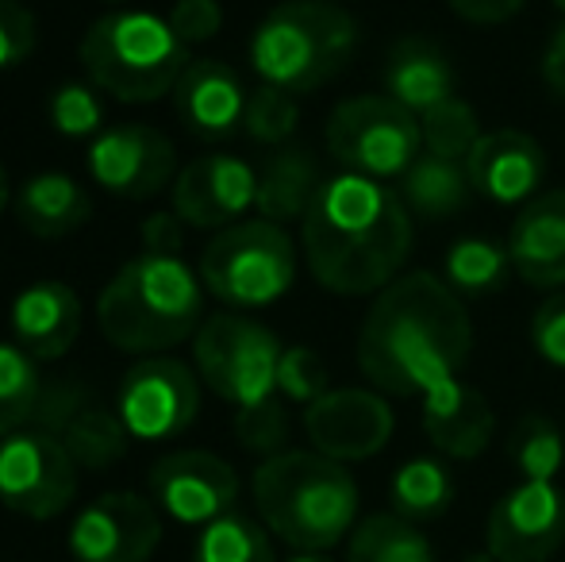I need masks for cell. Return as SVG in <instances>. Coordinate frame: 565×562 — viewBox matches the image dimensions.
<instances>
[{
    "instance_id": "8992f818",
    "label": "cell",
    "mask_w": 565,
    "mask_h": 562,
    "mask_svg": "<svg viewBox=\"0 0 565 562\" xmlns=\"http://www.w3.org/2000/svg\"><path fill=\"white\" fill-rule=\"evenodd\" d=\"M82 66L89 82L108 97L124 105H147L178 89L193 59L170 20L139 8H119L85 31Z\"/></svg>"
},
{
    "instance_id": "4dcf8cb0",
    "label": "cell",
    "mask_w": 565,
    "mask_h": 562,
    "mask_svg": "<svg viewBox=\"0 0 565 562\" xmlns=\"http://www.w3.org/2000/svg\"><path fill=\"white\" fill-rule=\"evenodd\" d=\"M193 562H277L269 528L246 512L231 509L227 517L201 528Z\"/></svg>"
},
{
    "instance_id": "cb8c5ba5",
    "label": "cell",
    "mask_w": 565,
    "mask_h": 562,
    "mask_svg": "<svg viewBox=\"0 0 565 562\" xmlns=\"http://www.w3.org/2000/svg\"><path fill=\"white\" fill-rule=\"evenodd\" d=\"M328 178H320V162L312 158V150L297 147H277L266 158V166L258 170V201L254 212L269 224H297L308 216L316 193Z\"/></svg>"
},
{
    "instance_id": "ab89813d",
    "label": "cell",
    "mask_w": 565,
    "mask_h": 562,
    "mask_svg": "<svg viewBox=\"0 0 565 562\" xmlns=\"http://www.w3.org/2000/svg\"><path fill=\"white\" fill-rule=\"evenodd\" d=\"M531 347L554 370H565V289L551 293L531 316Z\"/></svg>"
},
{
    "instance_id": "484cf974",
    "label": "cell",
    "mask_w": 565,
    "mask_h": 562,
    "mask_svg": "<svg viewBox=\"0 0 565 562\" xmlns=\"http://www.w3.org/2000/svg\"><path fill=\"white\" fill-rule=\"evenodd\" d=\"M404 209L419 220H450L466 209V201L473 197V181H469L466 162L439 155H419L412 162V170L396 181Z\"/></svg>"
},
{
    "instance_id": "f1b7e54d",
    "label": "cell",
    "mask_w": 565,
    "mask_h": 562,
    "mask_svg": "<svg viewBox=\"0 0 565 562\" xmlns=\"http://www.w3.org/2000/svg\"><path fill=\"white\" fill-rule=\"evenodd\" d=\"M508 274H512V258H508L504 243L492 240H458L443 258V282L450 285L458 297H484V293L504 289Z\"/></svg>"
},
{
    "instance_id": "8d00e7d4",
    "label": "cell",
    "mask_w": 565,
    "mask_h": 562,
    "mask_svg": "<svg viewBox=\"0 0 565 562\" xmlns=\"http://www.w3.org/2000/svg\"><path fill=\"white\" fill-rule=\"evenodd\" d=\"M331 390V378L323 359L312 347H285L281 367H277V393L292 405H312Z\"/></svg>"
},
{
    "instance_id": "d6a6232c",
    "label": "cell",
    "mask_w": 565,
    "mask_h": 562,
    "mask_svg": "<svg viewBox=\"0 0 565 562\" xmlns=\"http://www.w3.org/2000/svg\"><path fill=\"white\" fill-rule=\"evenodd\" d=\"M39 397H43V378L35 359L20 343L0 339V439L31 424Z\"/></svg>"
},
{
    "instance_id": "9a60e30c",
    "label": "cell",
    "mask_w": 565,
    "mask_h": 562,
    "mask_svg": "<svg viewBox=\"0 0 565 562\" xmlns=\"http://www.w3.org/2000/svg\"><path fill=\"white\" fill-rule=\"evenodd\" d=\"M173 170H178V150L147 124H116L89 142V178L124 201L158 197L173 181Z\"/></svg>"
},
{
    "instance_id": "2e32d148",
    "label": "cell",
    "mask_w": 565,
    "mask_h": 562,
    "mask_svg": "<svg viewBox=\"0 0 565 562\" xmlns=\"http://www.w3.org/2000/svg\"><path fill=\"white\" fill-rule=\"evenodd\" d=\"M393 405L377 390H328L305 409V435L312 450L335 463H365L393 439Z\"/></svg>"
},
{
    "instance_id": "44dd1931",
    "label": "cell",
    "mask_w": 565,
    "mask_h": 562,
    "mask_svg": "<svg viewBox=\"0 0 565 562\" xmlns=\"http://www.w3.org/2000/svg\"><path fill=\"white\" fill-rule=\"evenodd\" d=\"M419 421H424V435L431 439V447L458 463L481 458L497 432V416H492L484 393L477 385H466L461 378L427 393Z\"/></svg>"
},
{
    "instance_id": "8fae6325",
    "label": "cell",
    "mask_w": 565,
    "mask_h": 562,
    "mask_svg": "<svg viewBox=\"0 0 565 562\" xmlns=\"http://www.w3.org/2000/svg\"><path fill=\"white\" fill-rule=\"evenodd\" d=\"M116 413L131 439H173L201 413V378L181 359L147 354L127 367L116 393Z\"/></svg>"
},
{
    "instance_id": "bcb514c9",
    "label": "cell",
    "mask_w": 565,
    "mask_h": 562,
    "mask_svg": "<svg viewBox=\"0 0 565 562\" xmlns=\"http://www.w3.org/2000/svg\"><path fill=\"white\" fill-rule=\"evenodd\" d=\"M285 562H335L328 555V551H292V559H285Z\"/></svg>"
},
{
    "instance_id": "1f68e13d",
    "label": "cell",
    "mask_w": 565,
    "mask_h": 562,
    "mask_svg": "<svg viewBox=\"0 0 565 562\" xmlns=\"http://www.w3.org/2000/svg\"><path fill=\"white\" fill-rule=\"evenodd\" d=\"M508 458H512L520 481H554L565 466L562 427L543 413L523 416L508 435Z\"/></svg>"
},
{
    "instance_id": "b9f144b4",
    "label": "cell",
    "mask_w": 565,
    "mask_h": 562,
    "mask_svg": "<svg viewBox=\"0 0 565 562\" xmlns=\"http://www.w3.org/2000/svg\"><path fill=\"white\" fill-rule=\"evenodd\" d=\"M85 405H89V397H85V390H77L74 382L43 385V397H39V405H35L31 427H43V432H51V435H62L66 424L74 421Z\"/></svg>"
},
{
    "instance_id": "ba28073f",
    "label": "cell",
    "mask_w": 565,
    "mask_h": 562,
    "mask_svg": "<svg viewBox=\"0 0 565 562\" xmlns=\"http://www.w3.org/2000/svg\"><path fill=\"white\" fill-rule=\"evenodd\" d=\"M281 339L266 324L238 312H216L193 336L196 378L227 401L235 413L277 401V367H281Z\"/></svg>"
},
{
    "instance_id": "30bf717a",
    "label": "cell",
    "mask_w": 565,
    "mask_h": 562,
    "mask_svg": "<svg viewBox=\"0 0 565 562\" xmlns=\"http://www.w3.org/2000/svg\"><path fill=\"white\" fill-rule=\"evenodd\" d=\"M82 466L66 443L43 427H20L0 439V505L15 517L54 520L74 505Z\"/></svg>"
},
{
    "instance_id": "d590c367",
    "label": "cell",
    "mask_w": 565,
    "mask_h": 562,
    "mask_svg": "<svg viewBox=\"0 0 565 562\" xmlns=\"http://www.w3.org/2000/svg\"><path fill=\"white\" fill-rule=\"evenodd\" d=\"M51 128L66 139H97L105 131V100L97 97L93 82H62L46 100Z\"/></svg>"
},
{
    "instance_id": "d6986e66",
    "label": "cell",
    "mask_w": 565,
    "mask_h": 562,
    "mask_svg": "<svg viewBox=\"0 0 565 562\" xmlns=\"http://www.w3.org/2000/svg\"><path fill=\"white\" fill-rule=\"evenodd\" d=\"M512 274L531 289H565V189H546L527 201L508 232Z\"/></svg>"
},
{
    "instance_id": "4316f807",
    "label": "cell",
    "mask_w": 565,
    "mask_h": 562,
    "mask_svg": "<svg viewBox=\"0 0 565 562\" xmlns=\"http://www.w3.org/2000/svg\"><path fill=\"white\" fill-rule=\"evenodd\" d=\"M388 505L396 517L412 520V524H427V520L447 517L454 505V474L443 458L419 455L396 466L393 481H388Z\"/></svg>"
},
{
    "instance_id": "5bb4252c",
    "label": "cell",
    "mask_w": 565,
    "mask_h": 562,
    "mask_svg": "<svg viewBox=\"0 0 565 562\" xmlns=\"http://www.w3.org/2000/svg\"><path fill=\"white\" fill-rule=\"evenodd\" d=\"M150 501L189 528L227 517L238 501V474L212 450H170L150 466Z\"/></svg>"
},
{
    "instance_id": "60d3db41",
    "label": "cell",
    "mask_w": 565,
    "mask_h": 562,
    "mask_svg": "<svg viewBox=\"0 0 565 562\" xmlns=\"http://www.w3.org/2000/svg\"><path fill=\"white\" fill-rule=\"evenodd\" d=\"M166 20L178 31L181 43L193 51L196 43H209V39L220 35V28H224V8H220V0H178Z\"/></svg>"
},
{
    "instance_id": "5b68a950",
    "label": "cell",
    "mask_w": 565,
    "mask_h": 562,
    "mask_svg": "<svg viewBox=\"0 0 565 562\" xmlns=\"http://www.w3.org/2000/svg\"><path fill=\"white\" fill-rule=\"evenodd\" d=\"M358 46V23L331 0H285L250 35V66L262 85L292 97L316 93L342 74Z\"/></svg>"
},
{
    "instance_id": "f6af8a7d",
    "label": "cell",
    "mask_w": 565,
    "mask_h": 562,
    "mask_svg": "<svg viewBox=\"0 0 565 562\" xmlns=\"http://www.w3.org/2000/svg\"><path fill=\"white\" fill-rule=\"evenodd\" d=\"M543 82L558 100H565V23L551 35L543 51Z\"/></svg>"
},
{
    "instance_id": "c3c4849f",
    "label": "cell",
    "mask_w": 565,
    "mask_h": 562,
    "mask_svg": "<svg viewBox=\"0 0 565 562\" xmlns=\"http://www.w3.org/2000/svg\"><path fill=\"white\" fill-rule=\"evenodd\" d=\"M466 562H497L489 555V551H477V555H466Z\"/></svg>"
},
{
    "instance_id": "52a82bcc",
    "label": "cell",
    "mask_w": 565,
    "mask_h": 562,
    "mask_svg": "<svg viewBox=\"0 0 565 562\" xmlns=\"http://www.w3.org/2000/svg\"><path fill=\"white\" fill-rule=\"evenodd\" d=\"M196 274L231 312L269 308L297 282V243L281 224L262 216L238 220L204 243Z\"/></svg>"
},
{
    "instance_id": "f546056e",
    "label": "cell",
    "mask_w": 565,
    "mask_h": 562,
    "mask_svg": "<svg viewBox=\"0 0 565 562\" xmlns=\"http://www.w3.org/2000/svg\"><path fill=\"white\" fill-rule=\"evenodd\" d=\"M58 439L66 443L70 458H74L82 470L100 474L127 455V439H131V435H127L119 413H108V409L89 401V405L66 424V432H62Z\"/></svg>"
},
{
    "instance_id": "ffe728a7",
    "label": "cell",
    "mask_w": 565,
    "mask_h": 562,
    "mask_svg": "<svg viewBox=\"0 0 565 562\" xmlns=\"http://www.w3.org/2000/svg\"><path fill=\"white\" fill-rule=\"evenodd\" d=\"M243 77L216 59H196L173 89V113L196 139H227L246 120Z\"/></svg>"
},
{
    "instance_id": "4fadbf2b",
    "label": "cell",
    "mask_w": 565,
    "mask_h": 562,
    "mask_svg": "<svg viewBox=\"0 0 565 562\" xmlns=\"http://www.w3.org/2000/svg\"><path fill=\"white\" fill-rule=\"evenodd\" d=\"M74 562H150L162 543V512L142 494H100L70 524Z\"/></svg>"
},
{
    "instance_id": "7402d4cb",
    "label": "cell",
    "mask_w": 565,
    "mask_h": 562,
    "mask_svg": "<svg viewBox=\"0 0 565 562\" xmlns=\"http://www.w3.org/2000/svg\"><path fill=\"white\" fill-rule=\"evenodd\" d=\"M82 336V297L66 282H31L12 300V343L31 359H62Z\"/></svg>"
},
{
    "instance_id": "277c9868",
    "label": "cell",
    "mask_w": 565,
    "mask_h": 562,
    "mask_svg": "<svg viewBox=\"0 0 565 562\" xmlns=\"http://www.w3.org/2000/svg\"><path fill=\"white\" fill-rule=\"evenodd\" d=\"M100 336L124 354H162L204 324V282L181 255H139L97 297Z\"/></svg>"
},
{
    "instance_id": "3957f363",
    "label": "cell",
    "mask_w": 565,
    "mask_h": 562,
    "mask_svg": "<svg viewBox=\"0 0 565 562\" xmlns=\"http://www.w3.org/2000/svg\"><path fill=\"white\" fill-rule=\"evenodd\" d=\"M258 520L292 551H331L358 528V481L320 450L262 458L250 481Z\"/></svg>"
},
{
    "instance_id": "e0dca14e",
    "label": "cell",
    "mask_w": 565,
    "mask_h": 562,
    "mask_svg": "<svg viewBox=\"0 0 565 562\" xmlns=\"http://www.w3.org/2000/svg\"><path fill=\"white\" fill-rule=\"evenodd\" d=\"M258 201V173L238 155L212 150L178 173L170 193V209L196 232H224L246 220Z\"/></svg>"
},
{
    "instance_id": "f35d334b",
    "label": "cell",
    "mask_w": 565,
    "mask_h": 562,
    "mask_svg": "<svg viewBox=\"0 0 565 562\" xmlns=\"http://www.w3.org/2000/svg\"><path fill=\"white\" fill-rule=\"evenodd\" d=\"M35 12L20 0H0V74L23 66L35 51Z\"/></svg>"
},
{
    "instance_id": "603a6c76",
    "label": "cell",
    "mask_w": 565,
    "mask_h": 562,
    "mask_svg": "<svg viewBox=\"0 0 565 562\" xmlns=\"http://www.w3.org/2000/svg\"><path fill=\"white\" fill-rule=\"evenodd\" d=\"M385 97L412 116H427L454 97L450 59L427 39H401L385 59Z\"/></svg>"
},
{
    "instance_id": "7dc6e473",
    "label": "cell",
    "mask_w": 565,
    "mask_h": 562,
    "mask_svg": "<svg viewBox=\"0 0 565 562\" xmlns=\"http://www.w3.org/2000/svg\"><path fill=\"white\" fill-rule=\"evenodd\" d=\"M8 201H12V185H8V170L0 166V212L8 209Z\"/></svg>"
},
{
    "instance_id": "e575fe53",
    "label": "cell",
    "mask_w": 565,
    "mask_h": 562,
    "mask_svg": "<svg viewBox=\"0 0 565 562\" xmlns=\"http://www.w3.org/2000/svg\"><path fill=\"white\" fill-rule=\"evenodd\" d=\"M300 124V105L292 93L274 89V85H258L246 100V120L243 131L262 147H289Z\"/></svg>"
},
{
    "instance_id": "83f0119b",
    "label": "cell",
    "mask_w": 565,
    "mask_h": 562,
    "mask_svg": "<svg viewBox=\"0 0 565 562\" xmlns=\"http://www.w3.org/2000/svg\"><path fill=\"white\" fill-rule=\"evenodd\" d=\"M347 562H435V543L412 520L396 512H373L350 532Z\"/></svg>"
},
{
    "instance_id": "d4e9b609",
    "label": "cell",
    "mask_w": 565,
    "mask_h": 562,
    "mask_svg": "<svg viewBox=\"0 0 565 562\" xmlns=\"http://www.w3.org/2000/svg\"><path fill=\"white\" fill-rule=\"evenodd\" d=\"M89 216H93V197L70 173L58 170L35 173L15 193V220L35 240H62V235L89 224Z\"/></svg>"
},
{
    "instance_id": "7a4b0ae2",
    "label": "cell",
    "mask_w": 565,
    "mask_h": 562,
    "mask_svg": "<svg viewBox=\"0 0 565 562\" xmlns=\"http://www.w3.org/2000/svg\"><path fill=\"white\" fill-rule=\"evenodd\" d=\"M300 247L312 278L342 297L381 293L401 278L412 251V212L385 181L335 173L300 220Z\"/></svg>"
},
{
    "instance_id": "681fc988",
    "label": "cell",
    "mask_w": 565,
    "mask_h": 562,
    "mask_svg": "<svg viewBox=\"0 0 565 562\" xmlns=\"http://www.w3.org/2000/svg\"><path fill=\"white\" fill-rule=\"evenodd\" d=\"M551 4H554V8H558V12L565 15V0H551Z\"/></svg>"
},
{
    "instance_id": "9c48e42d",
    "label": "cell",
    "mask_w": 565,
    "mask_h": 562,
    "mask_svg": "<svg viewBox=\"0 0 565 562\" xmlns=\"http://www.w3.org/2000/svg\"><path fill=\"white\" fill-rule=\"evenodd\" d=\"M331 158L347 173L370 181H401L424 155V131L419 116H412L404 105H396L385 93H362L335 105L323 128Z\"/></svg>"
},
{
    "instance_id": "836d02e7",
    "label": "cell",
    "mask_w": 565,
    "mask_h": 562,
    "mask_svg": "<svg viewBox=\"0 0 565 562\" xmlns=\"http://www.w3.org/2000/svg\"><path fill=\"white\" fill-rule=\"evenodd\" d=\"M419 131H424L427 155L454 158V162H466L484 136L473 105H466L461 97L443 100L439 108H431L427 116H419Z\"/></svg>"
},
{
    "instance_id": "ac0fdd59",
    "label": "cell",
    "mask_w": 565,
    "mask_h": 562,
    "mask_svg": "<svg viewBox=\"0 0 565 562\" xmlns=\"http://www.w3.org/2000/svg\"><path fill=\"white\" fill-rule=\"evenodd\" d=\"M473 193L489 197L492 204H515L523 209L539 197V185L546 178V155L539 139L515 128L484 131L473 155L466 158Z\"/></svg>"
},
{
    "instance_id": "ee69618b",
    "label": "cell",
    "mask_w": 565,
    "mask_h": 562,
    "mask_svg": "<svg viewBox=\"0 0 565 562\" xmlns=\"http://www.w3.org/2000/svg\"><path fill=\"white\" fill-rule=\"evenodd\" d=\"M454 12L461 15V20L469 23H481V28H489V23H504L512 20L515 12L523 8V0H447Z\"/></svg>"
},
{
    "instance_id": "f907efd6",
    "label": "cell",
    "mask_w": 565,
    "mask_h": 562,
    "mask_svg": "<svg viewBox=\"0 0 565 562\" xmlns=\"http://www.w3.org/2000/svg\"><path fill=\"white\" fill-rule=\"evenodd\" d=\"M105 4H119V0H105Z\"/></svg>"
},
{
    "instance_id": "6da1fadb",
    "label": "cell",
    "mask_w": 565,
    "mask_h": 562,
    "mask_svg": "<svg viewBox=\"0 0 565 562\" xmlns=\"http://www.w3.org/2000/svg\"><path fill=\"white\" fill-rule=\"evenodd\" d=\"M473 354V320L439 274H404L377 293L358 331V370L377 393L419 397L454 382Z\"/></svg>"
},
{
    "instance_id": "74e56055",
    "label": "cell",
    "mask_w": 565,
    "mask_h": 562,
    "mask_svg": "<svg viewBox=\"0 0 565 562\" xmlns=\"http://www.w3.org/2000/svg\"><path fill=\"white\" fill-rule=\"evenodd\" d=\"M235 439L254 455H281L285 443H289V416H285L281 397L269 401V405L235 413Z\"/></svg>"
},
{
    "instance_id": "7bdbcfd3",
    "label": "cell",
    "mask_w": 565,
    "mask_h": 562,
    "mask_svg": "<svg viewBox=\"0 0 565 562\" xmlns=\"http://www.w3.org/2000/svg\"><path fill=\"white\" fill-rule=\"evenodd\" d=\"M185 227L189 224L173 209L150 212L139 224L142 255H181V247H185Z\"/></svg>"
},
{
    "instance_id": "7c38bea8",
    "label": "cell",
    "mask_w": 565,
    "mask_h": 562,
    "mask_svg": "<svg viewBox=\"0 0 565 562\" xmlns=\"http://www.w3.org/2000/svg\"><path fill=\"white\" fill-rule=\"evenodd\" d=\"M565 548V494L558 481H520L484 520V551L497 562H551Z\"/></svg>"
}]
</instances>
